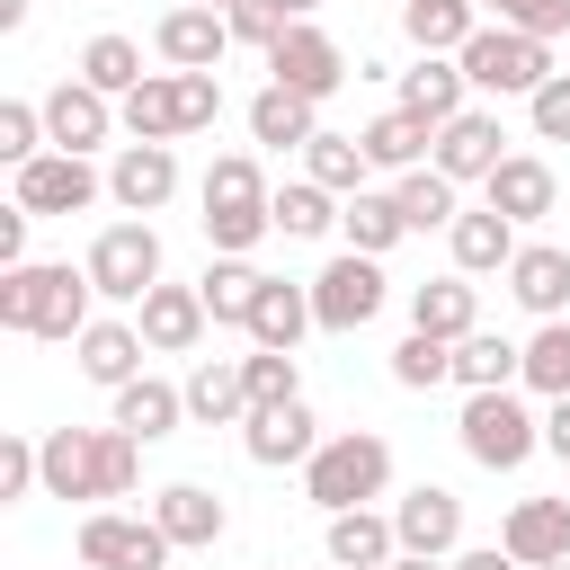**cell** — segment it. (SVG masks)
<instances>
[{
	"label": "cell",
	"instance_id": "obj_1",
	"mask_svg": "<svg viewBox=\"0 0 570 570\" xmlns=\"http://www.w3.org/2000/svg\"><path fill=\"white\" fill-rule=\"evenodd\" d=\"M98 321V285L89 267L71 258H27V267H0V330L9 338H80Z\"/></svg>",
	"mask_w": 570,
	"mask_h": 570
},
{
	"label": "cell",
	"instance_id": "obj_2",
	"mask_svg": "<svg viewBox=\"0 0 570 570\" xmlns=\"http://www.w3.org/2000/svg\"><path fill=\"white\" fill-rule=\"evenodd\" d=\"M383 490H392V436H374V428H338V436H321V454L303 463V499H312L321 517L374 508Z\"/></svg>",
	"mask_w": 570,
	"mask_h": 570
},
{
	"label": "cell",
	"instance_id": "obj_3",
	"mask_svg": "<svg viewBox=\"0 0 570 570\" xmlns=\"http://www.w3.org/2000/svg\"><path fill=\"white\" fill-rule=\"evenodd\" d=\"M463 454L481 472H517L543 454V410L525 401V383H499V392H463V419H454Z\"/></svg>",
	"mask_w": 570,
	"mask_h": 570
},
{
	"label": "cell",
	"instance_id": "obj_4",
	"mask_svg": "<svg viewBox=\"0 0 570 570\" xmlns=\"http://www.w3.org/2000/svg\"><path fill=\"white\" fill-rule=\"evenodd\" d=\"M454 62H463L472 98H534V89L552 80V45L525 36V27H508V18H481V36H472Z\"/></svg>",
	"mask_w": 570,
	"mask_h": 570
},
{
	"label": "cell",
	"instance_id": "obj_5",
	"mask_svg": "<svg viewBox=\"0 0 570 570\" xmlns=\"http://www.w3.org/2000/svg\"><path fill=\"white\" fill-rule=\"evenodd\" d=\"M89 285H98V303H142L151 285H160V232H151V214H125V223H107L98 240H89Z\"/></svg>",
	"mask_w": 570,
	"mask_h": 570
},
{
	"label": "cell",
	"instance_id": "obj_6",
	"mask_svg": "<svg viewBox=\"0 0 570 570\" xmlns=\"http://www.w3.org/2000/svg\"><path fill=\"white\" fill-rule=\"evenodd\" d=\"M9 196L36 223H62V214H89L107 196V169H89V151H36L27 169H9Z\"/></svg>",
	"mask_w": 570,
	"mask_h": 570
},
{
	"label": "cell",
	"instance_id": "obj_7",
	"mask_svg": "<svg viewBox=\"0 0 570 570\" xmlns=\"http://www.w3.org/2000/svg\"><path fill=\"white\" fill-rule=\"evenodd\" d=\"M71 552H80V570H169V534H160V517H125V508H89L80 517V534H71Z\"/></svg>",
	"mask_w": 570,
	"mask_h": 570
},
{
	"label": "cell",
	"instance_id": "obj_8",
	"mask_svg": "<svg viewBox=\"0 0 570 570\" xmlns=\"http://www.w3.org/2000/svg\"><path fill=\"white\" fill-rule=\"evenodd\" d=\"M383 294H392V276H383V258H365V249H338V258L312 276V312H321L330 338L365 330V321L383 312Z\"/></svg>",
	"mask_w": 570,
	"mask_h": 570
},
{
	"label": "cell",
	"instance_id": "obj_9",
	"mask_svg": "<svg viewBox=\"0 0 570 570\" xmlns=\"http://www.w3.org/2000/svg\"><path fill=\"white\" fill-rule=\"evenodd\" d=\"M267 80L321 107V98H338V80H347V53H338V36H321L312 18H294V27L267 45Z\"/></svg>",
	"mask_w": 570,
	"mask_h": 570
},
{
	"label": "cell",
	"instance_id": "obj_10",
	"mask_svg": "<svg viewBox=\"0 0 570 570\" xmlns=\"http://www.w3.org/2000/svg\"><path fill=\"white\" fill-rule=\"evenodd\" d=\"M240 454H249L258 472L312 463V454H321V419H312V401H303V392H294V401H258V410L240 419Z\"/></svg>",
	"mask_w": 570,
	"mask_h": 570
},
{
	"label": "cell",
	"instance_id": "obj_11",
	"mask_svg": "<svg viewBox=\"0 0 570 570\" xmlns=\"http://www.w3.org/2000/svg\"><path fill=\"white\" fill-rule=\"evenodd\" d=\"M151 53H160L169 71H223V53H232V18L205 9V0H178V9H160Z\"/></svg>",
	"mask_w": 570,
	"mask_h": 570
},
{
	"label": "cell",
	"instance_id": "obj_12",
	"mask_svg": "<svg viewBox=\"0 0 570 570\" xmlns=\"http://www.w3.org/2000/svg\"><path fill=\"white\" fill-rule=\"evenodd\" d=\"M428 160H436V169H445L454 187H481V178H490V169L508 160V134H499V107H481V98H472L463 116H445V125H436V151H428Z\"/></svg>",
	"mask_w": 570,
	"mask_h": 570
},
{
	"label": "cell",
	"instance_id": "obj_13",
	"mask_svg": "<svg viewBox=\"0 0 570 570\" xmlns=\"http://www.w3.org/2000/svg\"><path fill=\"white\" fill-rule=\"evenodd\" d=\"M178 196V142H116L107 160V205L116 214H160Z\"/></svg>",
	"mask_w": 570,
	"mask_h": 570
},
{
	"label": "cell",
	"instance_id": "obj_14",
	"mask_svg": "<svg viewBox=\"0 0 570 570\" xmlns=\"http://www.w3.org/2000/svg\"><path fill=\"white\" fill-rule=\"evenodd\" d=\"M392 534H401V552H436V561H454V552H463V499H454L445 481H419V490L392 499Z\"/></svg>",
	"mask_w": 570,
	"mask_h": 570
},
{
	"label": "cell",
	"instance_id": "obj_15",
	"mask_svg": "<svg viewBox=\"0 0 570 570\" xmlns=\"http://www.w3.org/2000/svg\"><path fill=\"white\" fill-rule=\"evenodd\" d=\"M116 125H125V116H116V98H107V89H89L80 71L45 89V134H53V151H98Z\"/></svg>",
	"mask_w": 570,
	"mask_h": 570
},
{
	"label": "cell",
	"instance_id": "obj_16",
	"mask_svg": "<svg viewBox=\"0 0 570 570\" xmlns=\"http://www.w3.org/2000/svg\"><path fill=\"white\" fill-rule=\"evenodd\" d=\"M508 303L534 321H570V249L561 240H517L508 258Z\"/></svg>",
	"mask_w": 570,
	"mask_h": 570
},
{
	"label": "cell",
	"instance_id": "obj_17",
	"mask_svg": "<svg viewBox=\"0 0 570 570\" xmlns=\"http://www.w3.org/2000/svg\"><path fill=\"white\" fill-rule=\"evenodd\" d=\"M481 205H499V214L525 232V223H543V214L561 205V178H552V160H543V151H508V160L481 178Z\"/></svg>",
	"mask_w": 570,
	"mask_h": 570
},
{
	"label": "cell",
	"instance_id": "obj_18",
	"mask_svg": "<svg viewBox=\"0 0 570 570\" xmlns=\"http://www.w3.org/2000/svg\"><path fill=\"white\" fill-rule=\"evenodd\" d=\"M205 321H214V312H205V294H196V285H169V276L134 303V330L151 338V356H187V347L205 338Z\"/></svg>",
	"mask_w": 570,
	"mask_h": 570
},
{
	"label": "cell",
	"instance_id": "obj_19",
	"mask_svg": "<svg viewBox=\"0 0 570 570\" xmlns=\"http://www.w3.org/2000/svg\"><path fill=\"white\" fill-rule=\"evenodd\" d=\"M142 356H151V338L134 330V321H116V312H98L80 338H71V365L98 383V392H116V383H134L142 374Z\"/></svg>",
	"mask_w": 570,
	"mask_h": 570
},
{
	"label": "cell",
	"instance_id": "obj_20",
	"mask_svg": "<svg viewBox=\"0 0 570 570\" xmlns=\"http://www.w3.org/2000/svg\"><path fill=\"white\" fill-rule=\"evenodd\" d=\"M151 517H160V534H169L178 552H214V543L232 534V508H223L205 481H169V490H151Z\"/></svg>",
	"mask_w": 570,
	"mask_h": 570
},
{
	"label": "cell",
	"instance_id": "obj_21",
	"mask_svg": "<svg viewBox=\"0 0 570 570\" xmlns=\"http://www.w3.org/2000/svg\"><path fill=\"white\" fill-rule=\"evenodd\" d=\"M445 249H454L463 276H508V258H517V223H508L499 205H463V214L445 223Z\"/></svg>",
	"mask_w": 570,
	"mask_h": 570
},
{
	"label": "cell",
	"instance_id": "obj_22",
	"mask_svg": "<svg viewBox=\"0 0 570 570\" xmlns=\"http://www.w3.org/2000/svg\"><path fill=\"white\" fill-rule=\"evenodd\" d=\"M410 330H428V338H472V330H481V285H472L463 267L410 285Z\"/></svg>",
	"mask_w": 570,
	"mask_h": 570
},
{
	"label": "cell",
	"instance_id": "obj_23",
	"mask_svg": "<svg viewBox=\"0 0 570 570\" xmlns=\"http://www.w3.org/2000/svg\"><path fill=\"white\" fill-rule=\"evenodd\" d=\"M116 428H125V436H142V445L178 436V428H187V383H160V374L116 383Z\"/></svg>",
	"mask_w": 570,
	"mask_h": 570
},
{
	"label": "cell",
	"instance_id": "obj_24",
	"mask_svg": "<svg viewBox=\"0 0 570 570\" xmlns=\"http://www.w3.org/2000/svg\"><path fill=\"white\" fill-rule=\"evenodd\" d=\"M499 543H508L525 570L570 561V499H517V508H508V525H499Z\"/></svg>",
	"mask_w": 570,
	"mask_h": 570
},
{
	"label": "cell",
	"instance_id": "obj_25",
	"mask_svg": "<svg viewBox=\"0 0 570 570\" xmlns=\"http://www.w3.org/2000/svg\"><path fill=\"white\" fill-rule=\"evenodd\" d=\"M321 552H330L338 570H383V561L401 552L392 508H338V517H330V534H321Z\"/></svg>",
	"mask_w": 570,
	"mask_h": 570
},
{
	"label": "cell",
	"instance_id": "obj_26",
	"mask_svg": "<svg viewBox=\"0 0 570 570\" xmlns=\"http://www.w3.org/2000/svg\"><path fill=\"white\" fill-rule=\"evenodd\" d=\"M401 107H410V116H428V125L463 116V107H472V80H463V62H454V53H419V62L401 71Z\"/></svg>",
	"mask_w": 570,
	"mask_h": 570
},
{
	"label": "cell",
	"instance_id": "obj_27",
	"mask_svg": "<svg viewBox=\"0 0 570 570\" xmlns=\"http://www.w3.org/2000/svg\"><path fill=\"white\" fill-rule=\"evenodd\" d=\"M338 232H347V249L392 258V249L410 240V214H401V196H392V187H356V196L338 205Z\"/></svg>",
	"mask_w": 570,
	"mask_h": 570
},
{
	"label": "cell",
	"instance_id": "obj_28",
	"mask_svg": "<svg viewBox=\"0 0 570 570\" xmlns=\"http://www.w3.org/2000/svg\"><path fill=\"white\" fill-rule=\"evenodd\" d=\"M258 285H267V267L258 258H205V276H196V294H205V312H214V330H249V312H258Z\"/></svg>",
	"mask_w": 570,
	"mask_h": 570
},
{
	"label": "cell",
	"instance_id": "obj_29",
	"mask_svg": "<svg viewBox=\"0 0 570 570\" xmlns=\"http://www.w3.org/2000/svg\"><path fill=\"white\" fill-rule=\"evenodd\" d=\"M187 419H196V428H240V419H249L240 356H196V374H187Z\"/></svg>",
	"mask_w": 570,
	"mask_h": 570
},
{
	"label": "cell",
	"instance_id": "obj_30",
	"mask_svg": "<svg viewBox=\"0 0 570 570\" xmlns=\"http://www.w3.org/2000/svg\"><path fill=\"white\" fill-rule=\"evenodd\" d=\"M125 116V142H178L187 134V98H178V71H151L134 98H116Z\"/></svg>",
	"mask_w": 570,
	"mask_h": 570
},
{
	"label": "cell",
	"instance_id": "obj_31",
	"mask_svg": "<svg viewBox=\"0 0 570 570\" xmlns=\"http://www.w3.org/2000/svg\"><path fill=\"white\" fill-rule=\"evenodd\" d=\"M356 142H365V160H374L383 178H401V169H419V160L436 151V125H428V116H410V107H383Z\"/></svg>",
	"mask_w": 570,
	"mask_h": 570
},
{
	"label": "cell",
	"instance_id": "obj_32",
	"mask_svg": "<svg viewBox=\"0 0 570 570\" xmlns=\"http://www.w3.org/2000/svg\"><path fill=\"white\" fill-rule=\"evenodd\" d=\"M303 330H321V312H312V285H285V276H267V285H258V312H249V347H303Z\"/></svg>",
	"mask_w": 570,
	"mask_h": 570
},
{
	"label": "cell",
	"instance_id": "obj_33",
	"mask_svg": "<svg viewBox=\"0 0 570 570\" xmlns=\"http://www.w3.org/2000/svg\"><path fill=\"white\" fill-rule=\"evenodd\" d=\"M401 36L419 53H463L481 36V0H401Z\"/></svg>",
	"mask_w": 570,
	"mask_h": 570
},
{
	"label": "cell",
	"instance_id": "obj_34",
	"mask_svg": "<svg viewBox=\"0 0 570 570\" xmlns=\"http://www.w3.org/2000/svg\"><path fill=\"white\" fill-rule=\"evenodd\" d=\"M312 134H321V107H312V98H294V89H276V80L249 98V142H267V151H303Z\"/></svg>",
	"mask_w": 570,
	"mask_h": 570
},
{
	"label": "cell",
	"instance_id": "obj_35",
	"mask_svg": "<svg viewBox=\"0 0 570 570\" xmlns=\"http://www.w3.org/2000/svg\"><path fill=\"white\" fill-rule=\"evenodd\" d=\"M338 205H347V196H330L321 178H285V187L267 196V214H276L285 240H330V232H338Z\"/></svg>",
	"mask_w": 570,
	"mask_h": 570
},
{
	"label": "cell",
	"instance_id": "obj_36",
	"mask_svg": "<svg viewBox=\"0 0 570 570\" xmlns=\"http://www.w3.org/2000/svg\"><path fill=\"white\" fill-rule=\"evenodd\" d=\"M517 374H525V338H499V330L454 338V383H463V392H499V383H517Z\"/></svg>",
	"mask_w": 570,
	"mask_h": 570
},
{
	"label": "cell",
	"instance_id": "obj_37",
	"mask_svg": "<svg viewBox=\"0 0 570 570\" xmlns=\"http://www.w3.org/2000/svg\"><path fill=\"white\" fill-rule=\"evenodd\" d=\"M392 196H401V214H410V232H445L454 214H463V187L436 169V160H419V169H401L392 178Z\"/></svg>",
	"mask_w": 570,
	"mask_h": 570
},
{
	"label": "cell",
	"instance_id": "obj_38",
	"mask_svg": "<svg viewBox=\"0 0 570 570\" xmlns=\"http://www.w3.org/2000/svg\"><path fill=\"white\" fill-rule=\"evenodd\" d=\"M80 80H89V89H107V98H134L151 71H142V45L107 27V36H89V45H80Z\"/></svg>",
	"mask_w": 570,
	"mask_h": 570
},
{
	"label": "cell",
	"instance_id": "obj_39",
	"mask_svg": "<svg viewBox=\"0 0 570 570\" xmlns=\"http://www.w3.org/2000/svg\"><path fill=\"white\" fill-rule=\"evenodd\" d=\"M142 481V436H125L116 419L89 428V499H125Z\"/></svg>",
	"mask_w": 570,
	"mask_h": 570
},
{
	"label": "cell",
	"instance_id": "obj_40",
	"mask_svg": "<svg viewBox=\"0 0 570 570\" xmlns=\"http://www.w3.org/2000/svg\"><path fill=\"white\" fill-rule=\"evenodd\" d=\"M365 169H374V160H365V142H356V134H330V125H321V134L303 142V178H321L330 196H356V187H365Z\"/></svg>",
	"mask_w": 570,
	"mask_h": 570
},
{
	"label": "cell",
	"instance_id": "obj_41",
	"mask_svg": "<svg viewBox=\"0 0 570 570\" xmlns=\"http://www.w3.org/2000/svg\"><path fill=\"white\" fill-rule=\"evenodd\" d=\"M534 401H561L570 392V321H534V338H525V374H517Z\"/></svg>",
	"mask_w": 570,
	"mask_h": 570
},
{
	"label": "cell",
	"instance_id": "obj_42",
	"mask_svg": "<svg viewBox=\"0 0 570 570\" xmlns=\"http://www.w3.org/2000/svg\"><path fill=\"white\" fill-rule=\"evenodd\" d=\"M196 223H205V249H223V258H258V240L276 232L267 205H205Z\"/></svg>",
	"mask_w": 570,
	"mask_h": 570
},
{
	"label": "cell",
	"instance_id": "obj_43",
	"mask_svg": "<svg viewBox=\"0 0 570 570\" xmlns=\"http://www.w3.org/2000/svg\"><path fill=\"white\" fill-rule=\"evenodd\" d=\"M276 187H267V169H258V151H223L214 169H205V187H196V205H267Z\"/></svg>",
	"mask_w": 570,
	"mask_h": 570
},
{
	"label": "cell",
	"instance_id": "obj_44",
	"mask_svg": "<svg viewBox=\"0 0 570 570\" xmlns=\"http://www.w3.org/2000/svg\"><path fill=\"white\" fill-rule=\"evenodd\" d=\"M392 383H401V392H436V383H454V338L410 330V338L392 347Z\"/></svg>",
	"mask_w": 570,
	"mask_h": 570
},
{
	"label": "cell",
	"instance_id": "obj_45",
	"mask_svg": "<svg viewBox=\"0 0 570 570\" xmlns=\"http://www.w3.org/2000/svg\"><path fill=\"white\" fill-rule=\"evenodd\" d=\"M45 499H89V428H45Z\"/></svg>",
	"mask_w": 570,
	"mask_h": 570
},
{
	"label": "cell",
	"instance_id": "obj_46",
	"mask_svg": "<svg viewBox=\"0 0 570 570\" xmlns=\"http://www.w3.org/2000/svg\"><path fill=\"white\" fill-rule=\"evenodd\" d=\"M36 151H53V134H45V98H0V160L27 169Z\"/></svg>",
	"mask_w": 570,
	"mask_h": 570
},
{
	"label": "cell",
	"instance_id": "obj_47",
	"mask_svg": "<svg viewBox=\"0 0 570 570\" xmlns=\"http://www.w3.org/2000/svg\"><path fill=\"white\" fill-rule=\"evenodd\" d=\"M240 383H249V410H258V401H294V392H303V356H294V347H249V356H240Z\"/></svg>",
	"mask_w": 570,
	"mask_h": 570
},
{
	"label": "cell",
	"instance_id": "obj_48",
	"mask_svg": "<svg viewBox=\"0 0 570 570\" xmlns=\"http://www.w3.org/2000/svg\"><path fill=\"white\" fill-rule=\"evenodd\" d=\"M0 499H45V436H0Z\"/></svg>",
	"mask_w": 570,
	"mask_h": 570
},
{
	"label": "cell",
	"instance_id": "obj_49",
	"mask_svg": "<svg viewBox=\"0 0 570 570\" xmlns=\"http://www.w3.org/2000/svg\"><path fill=\"white\" fill-rule=\"evenodd\" d=\"M481 18H508V27H525V36H570V0H481Z\"/></svg>",
	"mask_w": 570,
	"mask_h": 570
},
{
	"label": "cell",
	"instance_id": "obj_50",
	"mask_svg": "<svg viewBox=\"0 0 570 570\" xmlns=\"http://www.w3.org/2000/svg\"><path fill=\"white\" fill-rule=\"evenodd\" d=\"M525 125H534V142H570V71H552V80L525 98Z\"/></svg>",
	"mask_w": 570,
	"mask_h": 570
},
{
	"label": "cell",
	"instance_id": "obj_51",
	"mask_svg": "<svg viewBox=\"0 0 570 570\" xmlns=\"http://www.w3.org/2000/svg\"><path fill=\"white\" fill-rule=\"evenodd\" d=\"M223 18H232V45H249V53H267V45H276V36L294 27V18H276L267 0H232Z\"/></svg>",
	"mask_w": 570,
	"mask_h": 570
},
{
	"label": "cell",
	"instance_id": "obj_52",
	"mask_svg": "<svg viewBox=\"0 0 570 570\" xmlns=\"http://www.w3.org/2000/svg\"><path fill=\"white\" fill-rule=\"evenodd\" d=\"M178 98H187V134H205L223 116V80L214 71H178Z\"/></svg>",
	"mask_w": 570,
	"mask_h": 570
},
{
	"label": "cell",
	"instance_id": "obj_53",
	"mask_svg": "<svg viewBox=\"0 0 570 570\" xmlns=\"http://www.w3.org/2000/svg\"><path fill=\"white\" fill-rule=\"evenodd\" d=\"M27 223H36V214L9 196V205H0V267H27Z\"/></svg>",
	"mask_w": 570,
	"mask_h": 570
},
{
	"label": "cell",
	"instance_id": "obj_54",
	"mask_svg": "<svg viewBox=\"0 0 570 570\" xmlns=\"http://www.w3.org/2000/svg\"><path fill=\"white\" fill-rule=\"evenodd\" d=\"M543 454H552V463H570V392H561V401H543Z\"/></svg>",
	"mask_w": 570,
	"mask_h": 570
},
{
	"label": "cell",
	"instance_id": "obj_55",
	"mask_svg": "<svg viewBox=\"0 0 570 570\" xmlns=\"http://www.w3.org/2000/svg\"><path fill=\"white\" fill-rule=\"evenodd\" d=\"M454 570H525V561H517L508 543H463V552H454Z\"/></svg>",
	"mask_w": 570,
	"mask_h": 570
},
{
	"label": "cell",
	"instance_id": "obj_56",
	"mask_svg": "<svg viewBox=\"0 0 570 570\" xmlns=\"http://www.w3.org/2000/svg\"><path fill=\"white\" fill-rule=\"evenodd\" d=\"M383 570H454V561H436V552H392Z\"/></svg>",
	"mask_w": 570,
	"mask_h": 570
},
{
	"label": "cell",
	"instance_id": "obj_57",
	"mask_svg": "<svg viewBox=\"0 0 570 570\" xmlns=\"http://www.w3.org/2000/svg\"><path fill=\"white\" fill-rule=\"evenodd\" d=\"M27 27V0H0V36H18Z\"/></svg>",
	"mask_w": 570,
	"mask_h": 570
},
{
	"label": "cell",
	"instance_id": "obj_58",
	"mask_svg": "<svg viewBox=\"0 0 570 570\" xmlns=\"http://www.w3.org/2000/svg\"><path fill=\"white\" fill-rule=\"evenodd\" d=\"M267 9H276V18H312L321 0H267Z\"/></svg>",
	"mask_w": 570,
	"mask_h": 570
},
{
	"label": "cell",
	"instance_id": "obj_59",
	"mask_svg": "<svg viewBox=\"0 0 570 570\" xmlns=\"http://www.w3.org/2000/svg\"><path fill=\"white\" fill-rule=\"evenodd\" d=\"M543 570H570V561H543Z\"/></svg>",
	"mask_w": 570,
	"mask_h": 570
},
{
	"label": "cell",
	"instance_id": "obj_60",
	"mask_svg": "<svg viewBox=\"0 0 570 570\" xmlns=\"http://www.w3.org/2000/svg\"><path fill=\"white\" fill-rule=\"evenodd\" d=\"M205 9H232V0H205Z\"/></svg>",
	"mask_w": 570,
	"mask_h": 570
}]
</instances>
